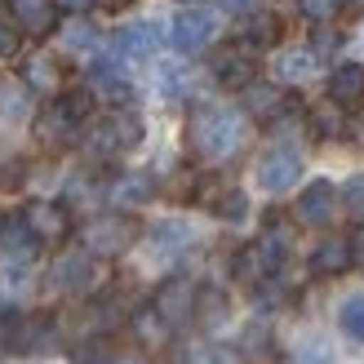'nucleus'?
<instances>
[{
    "label": "nucleus",
    "instance_id": "1",
    "mask_svg": "<svg viewBox=\"0 0 364 364\" xmlns=\"http://www.w3.org/2000/svg\"><path fill=\"white\" fill-rule=\"evenodd\" d=\"M245 120L231 107H200L191 116V147L205 160H231L245 147Z\"/></svg>",
    "mask_w": 364,
    "mask_h": 364
},
{
    "label": "nucleus",
    "instance_id": "2",
    "mask_svg": "<svg viewBox=\"0 0 364 364\" xmlns=\"http://www.w3.org/2000/svg\"><path fill=\"white\" fill-rule=\"evenodd\" d=\"M85 116H89V94H67V98H53L41 116H36V138L45 147H71L85 129Z\"/></svg>",
    "mask_w": 364,
    "mask_h": 364
},
{
    "label": "nucleus",
    "instance_id": "3",
    "mask_svg": "<svg viewBox=\"0 0 364 364\" xmlns=\"http://www.w3.org/2000/svg\"><path fill=\"white\" fill-rule=\"evenodd\" d=\"M138 142H142V120L134 112H112L107 120L89 124V134H85L89 156H98V160L116 156V151H129V147H138Z\"/></svg>",
    "mask_w": 364,
    "mask_h": 364
},
{
    "label": "nucleus",
    "instance_id": "4",
    "mask_svg": "<svg viewBox=\"0 0 364 364\" xmlns=\"http://www.w3.org/2000/svg\"><path fill=\"white\" fill-rule=\"evenodd\" d=\"M134 235H138V227H134L129 213H98L94 223L80 231V240L94 258H116V253H124L134 245Z\"/></svg>",
    "mask_w": 364,
    "mask_h": 364
},
{
    "label": "nucleus",
    "instance_id": "5",
    "mask_svg": "<svg viewBox=\"0 0 364 364\" xmlns=\"http://www.w3.org/2000/svg\"><path fill=\"white\" fill-rule=\"evenodd\" d=\"M94 280H98V267L89 249H71L49 267V289H58V294H89Z\"/></svg>",
    "mask_w": 364,
    "mask_h": 364
},
{
    "label": "nucleus",
    "instance_id": "6",
    "mask_svg": "<svg viewBox=\"0 0 364 364\" xmlns=\"http://www.w3.org/2000/svg\"><path fill=\"white\" fill-rule=\"evenodd\" d=\"M298 178H302V156L294 147H271L258 160V182H262V191H271V196L298 187Z\"/></svg>",
    "mask_w": 364,
    "mask_h": 364
},
{
    "label": "nucleus",
    "instance_id": "7",
    "mask_svg": "<svg viewBox=\"0 0 364 364\" xmlns=\"http://www.w3.org/2000/svg\"><path fill=\"white\" fill-rule=\"evenodd\" d=\"M218 36V18L209 14V9H182L178 18H173V27H169V41H173V49H182V53H200L209 41Z\"/></svg>",
    "mask_w": 364,
    "mask_h": 364
},
{
    "label": "nucleus",
    "instance_id": "8",
    "mask_svg": "<svg viewBox=\"0 0 364 364\" xmlns=\"http://www.w3.org/2000/svg\"><path fill=\"white\" fill-rule=\"evenodd\" d=\"M23 218H27V227L36 231L41 245H58V240L71 235V213H67V205H58V200H31L23 209Z\"/></svg>",
    "mask_w": 364,
    "mask_h": 364
},
{
    "label": "nucleus",
    "instance_id": "9",
    "mask_svg": "<svg viewBox=\"0 0 364 364\" xmlns=\"http://www.w3.org/2000/svg\"><path fill=\"white\" fill-rule=\"evenodd\" d=\"M196 302H200V294H196V284L187 276H173V280H165L156 289V311L165 316L173 329L187 324V320H196Z\"/></svg>",
    "mask_w": 364,
    "mask_h": 364
},
{
    "label": "nucleus",
    "instance_id": "10",
    "mask_svg": "<svg viewBox=\"0 0 364 364\" xmlns=\"http://www.w3.org/2000/svg\"><path fill=\"white\" fill-rule=\"evenodd\" d=\"M53 342H58V329H53L49 316H27V320H14L9 329V347L23 351V355H49Z\"/></svg>",
    "mask_w": 364,
    "mask_h": 364
},
{
    "label": "nucleus",
    "instance_id": "11",
    "mask_svg": "<svg viewBox=\"0 0 364 364\" xmlns=\"http://www.w3.org/2000/svg\"><path fill=\"white\" fill-rule=\"evenodd\" d=\"M333 209H338V187L333 182H311V187L298 196V205H294L298 223H306V227H324L333 218Z\"/></svg>",
    "mask_w": 364,
    "mask_h": 364
},
{
    "label": "nucleus",
    "instance_id": "12",
    "mask_svg": "<svg viewBox=\"0 0 364 364\" xmlns=\"http://www.w3.org/2000/svg\"><path fill=\"white\" fill-rule=\"evenodd\" d=\"M253 76H258V63H253V53L245 49H227L213 58V80L223 89H249Z\"/></svg>",
    "mask_w": 364,
    "mask_h": 364
},
{
    "label": "nucleus",
    "instance_id": "13",
    "mask_svg": "<svg viewBox=\"0 0 364 364\" xmlns=\"http://www.w3.org/2000/svg\"><path fill=\"white\" fill-rule=\"evenodd\" d=\"M151 240V253H165V258H178V253H187L196 245V231L187 223H178V218H165V223H156L147 231Z\"/></svg>",
    "mask_w": 364,
    "mask_h": 364
},
{
    "label": "nucleus",
    "instance_id": "14",
    "mask_svg": "<svg viewBox=\"0 0 364 364\" xmlns=\"http://www.w3.org/2000/svg\"><path fill=\"white\" fill-rule=\"evenodd\" d=\"M36 231L27 227V218L18 213V218H0V249H5V258L14 262H27L31 253H36Z\"/></svg>",
    "mask_w": 364,
    "mask_h": 364
},
{
    "label": "nucleus",
    "instance_id": "15",
    "mask_svg": "<svg viewBox=\"0 0 364 364\" xmlns=\"http://www.w3.org/2000/svg\"><path fill=\"white\" fill-rule=\"evenodd\" d=\"M329 98L338 107H360L364 102V67L360 63H342L329 71Z\"/></svg>",
    "mask_w": 364,
    "mask_h": 364
},
{
    "label": "nucleus",
    "instance_id": "16",
    "mask_svg": "<svg viewBox=\"0 0 364 364\" xmlns=\"http://www.w3.org/2000/svg\"><path fill=\"white\" fill-rule=\"evenodd\" d=\"M355 262V253H351V240H342V235H329V240H320L316 253H311V271L316 276H342Z\"/></svg>",
    "mask_w": 364,
    "mask_h": 364
},
{
    "label": "nucleus",
    "instance_id": "17",
    "mask_svg": "<svg viewBox=\"0 0 364 364\" xmlns=\"http://www.w3.org/2000/svg\"><path fill=\"white\" fill-rule=\"evenodd\" d=\"M14 18L27 36H49L58 18V0H14Z\"/></svg>",
    "mask_w": 364,
    "mask_h": 364
},
{
    "label": "nucleus",
    "instance_id": "18",
    "mask_svg": "<svg viewBox=\"0 0 364 364\" xmlns=\"http://www.w3.org/2000/svg\"><path fill=\"white\" fill-rule=\"evenodd\" d=\"M107 196H112L116 209H138V205H147L156 196V182L147 173H120L112 187H107Z\"/></svg>",
    "mask_w": 364,
    "mask_h": 364
},
{
    "label": "nucleus",
    "instance_id": "19",
    "mask_svg": "<svg viewBox=\"0 0 364 364\" xmlns=\"http://www.w3.org/2000/svg\"><path fill=\"white\" fill-rule=\"evenodd\" d=\"M129 329H134V338L142 342V347H165L169 333H173V324L160 316L156 302H151V306H138V311L129 316Z\"/></svg>",
    "mask_w": 364,
    "mask_h": 364
},
{
    "label": "nucleus",
    "instance_id": "20",
    "mask_svg": "<svg viewBox=\"0 0 364 364\" xmlns=\"http://www.w3.org/2000/svg\"><path fill=\"white\" fill-rule=\"evenodd\" d=\"M89 85H94V94L107 98L112 107H124V102H134V85L120 76V71L112 63H98L94 71H89Z\"/></svg>",
    "mask_w": 364,
    "mask_h": 364
},
{
    "label": "nucleus",
    "instance_id": "21",
    "mask_svg": "<svg viewBox=\"0 0 364 364\" xmlns=\"http://www.w3.org/2000/svg\"><path fill=\"white\" fill-rule=\"evenodd\" d=\"M245 107H249V116H258V120H276L284 112V94L276 85H258V80H253L245 89Z\"/></svg>",
    "mask_w": 364,
    "mask_h": 364
},
{
    "label": "nucleus",
    "instance_id": "22",
    "mask_svg": "<svg viewBox=\"0 0 364 364\" xmlns=\"http://www.w3.org/2000/svg\"><path fill=\"white\" fill-rule=\"evenodd\" d=\"M156 45H160V36H156V27H147V23L124 27V31L116 36V49L124 53V58H151Z\"/></svg>",
    "mask_w": 364,
    "mask_h": 364
},
{
    "label": "nucleus",
    "instance_id": "23",
    "mask_svg": "<svg viewBox=\"0 0 364 364\" xmlns=\"http://www.w3.org/2000/svg\"><path fill=\"white\" fill-rule=\"evenodd\" d=\"M338 324H342V333L364 342V294H351L347 302L338 306Z\"/></svg>",
    "mask_w": 364,
    "mask_h": 364
},
{
    "label": "nucleus",
    "instance_id": "24",
    "mask_svg": "<svg viewBox=\"0 0 364 364\" xmlns=\"http://www.w3.org/2000/svg\"><path fill=\"white\" fill-rule=\"evenodd\" d=\"M316 71V49H294V53H280V76L284 80H306Z\"/></svg>",
    "mask_w": 364,
    "mask_h": 364
},
{
    "label": "nucleus",
    "instance_id": "25",
    "mask_svg": "<svg viewBox=\"0 0 364 364\" xmlns=\"http://www.w3.org/2000/svg\"><path fill=\"white\" fill-rule=\"evenodd\" d=\"M71 364H116V351L102 338H85L71 347Z\"/></svg>",
    "mask_w": 364,
    "mask_h": 364
},
{
    "label": "nucleus",
    "instance_id": "26",
    "mask_svg": "<svg viewBox=\"0 0 364 364\" xmlns=\"http://www.w3.org/2000/svg\"><path fill=\"white\" fill-rule=\"evenodd\" d=\"M240 351H245L249 360H271V351H276V342H271L267 324H249V329H245V338H240Z\"/></svg>",
    "mask_w": 364,
    "mask_h": 364
},
{
    "label": "nucleus",
    "instance_id": "27",
    "mask_svg": "<svg viewBox=\"0 0 364 364\" xmlns=\"http://www.w3.org/2000/svg\"><path fill=\"white\" fill-rule=\"evenodd\" d=\"M213 213L223 218V223H240V218L249 213V200H245V191H223L213 200Z\"/></svg>",
    "mask_w": 364,
    "mask_h": 364
},
{
    "label": "nucleus",
    "instance_id": "28",
    "mask_svg": "<svg viewBox=\"0 0 364 364\" xmlns=\"http://www.w3.org/2000/svg\"><path fill=\"white\" fill-rule=\"evenodd\" d=\"M223 316H227L223 294H213V289H209V294H200V302H196V320H200V324H209V329H213Z\"/></svg>",
    "mask_w": 364,
    "mask_h": 364
},
{
    "label": "nucleus",
    "instance_id": "29",
    "mask_svg": "<svg viewBox=\"0 0 364 364\" xmlns=\"http://www.w3.org/2000/svg\"><path fill=\"white\" fill-rule=\"evenodd\" d=\"M298 9L311 18V23H329V18H338L347 9V0H298Z\"/></svg>",
    "mask_w": 364,
    "mask_h": 364
},
{
    "label": "nucleus",
    "instance_id": "30",
    "mask_svg": "<svg viewBox=\"0 0 364 364\" xmlns=\"http://www.w3.org/2000/svg\"><path fill=\"white\" fill-rule=\"evenodd\" d=\"M187 364H235V351L218 347V342H200V347H191Z\"/></svg>",
    "mask_w": 364,
    "mask_h": 364
},
{
    "label": "nucleus",
    "instance_id": "31",
    "mask_svg": "<svg viewBox=\"0 0 364 364\" xmlns=\"http://www.w3.org/2000/svg\"><path fill=\"white\" fill-rule=\"evenodd\" d=\"M23 76H27V85H36V89H53V85H58V71H53L49 58H31V63L23 67Z\"/></svg>",
    "mask_w": 364,
    "mask_h": 364
},
{
    "label": "nucleus",
    "instance_id": "32",
    "mask_svg": "<svg viewBox=\"0 0 364 364\" xmlns=\"http://www.w3.org/2000/svg\"><path fill=\"white\" fill-rule=\"evenodd\" d=\"M342 205H347L355 218H364V173L347 178V187H342Z\"/></svg>",
    "mask_w": 364,
    "mask_h": 364
},
{
    "label": "nucleus",
    "instance_id": "33",
    "mask_svg": "<svg viewBox=\"0 0 364 364\" xmlns=\"http://www.w3.org/2000/svg\"><path fill=\"white\" fill-rule=\"evenodd\" d=\"M160 89H165L169 98H178L182 89H187V76H182L178 67H165V71H160Z\"/></svg>",
    "mask_w": 364,
    "mask_h": 364
},
{
    "label": "nucleus",
    "instance_id": "34",
    "mask_svg": "<svg viewBox=\"0 0 364 364\" xmlns=\"http://www.w3.org/2000/svg\"><path fill=\"white\" fill-rule=\"evenodd\" d=\"M311 120H316V134H320V138H338V129H342L333 112H316Z\"/></svg>",
    "mask_w": 364,
    "mask_h": 364
},
{
    "label": "nucleus",
    "instance_id": "35",
    "mask_svg": "<svg viewBox=\"0 0 364 364\" xmlns=\"http://www.w3.org/2000/svg\"><path fill=\"white\" fill-rule=\"evenodd\" d=\"M14 53H18V31L0 18V58H14Z\"/></svg>",
    "mask_w": 364,
    "mask_h": 364
},
{
    "label": "nucleus",
    "instance_id": "36",
    "mask_svg": "<svg viewBox=\"0 0 364 364\" xmlns=\"http://www.w3.org/2000/svg\"><path fill=\"white\" fill-rule=\"evenodd\" d=\"M289 364H333V360H329V351H324V347H302Z\"/></svg>",
    "mask_w": 364,
    "mask_h": 364
},
{
    "label": "nucleus",
    "instance_id": "37",
    "mask_svg": "<svg viewBox=\"0 0 364 364\" xmlns=\"http://www.w3.org/2000/svg\"><path fill=\"white\" fill-rule=\"evenodd\" d=\"M94 0H58V9H67V14H85Z\"/></svg>",
    "mask_w": 364,
    "mask_h": 364
},
{
    "label": "nucleus",
    "instance_id": "38",
    "mask_svg": "<svg viewBox=\"0 0 364 364\" xmlns=\"http://www.w3.org/2000/svg\"><path fill=\"white\" fill-rule=\"evenodd\" d=\"M67 41H71V45H94V36H89L85 27H76V31H71V36H67Z\"/></svg>",
    "mask_w": 364,
    "mask_h": 364
},
{
    "label": "nucleus",
    "instance_id": "39",
    "mask_svg": "<svg viewBox=\"0 0 364 364\" xmlns=\"http://www.w3.org/2000/svg\"><path fill=\"white\" fill-rule=\"evenodd\" d=\"M223 9H231V14H245V9H253V0H223Z\"/></svg>",
    "mask_w": 364,
    "mask_h": 364
},
{
    "label": "nucleus",
    "instance_id": "40",
    "mask_svg": "<svg viewBox=\"0 0 364 364\" xmlns=\"http://www.w3.org/2000/svg\"><path fill=\"white\" fill-rule=\"evenodd\" d=\"M351 253H355V262L364 267V231H360V235H355V240H351Z\"/></svg>",
    "mask_w": 364,
    "mask_h": 364
},
{
    "label": "nucleus",
    "instance_id": "41",
    "mask_svg": "<svg viewBox=\"0 0 364 364\" xmlns=\"http://www.w3.org/2000/svg\"><path fill=\"white\" fill-rule=\"evenodd\" d=\"M102 9H124V5H134V0H98Z\"/></svg>",
    "mask_w": 364,
    "mask_h": 364
},
{
    "label": "nucleus",
    "instance_id": "42",
    "mask_svg": "<svg viewBox=\"0 0 364 364\" xmlns=\"http://www.w3.org/2000/svg\"><path fill=\"white\" fill-rule=\"evenodd\" d=\"M5 320H14V306H9L5 298H0V324H5Z\"/></svg>",
    "mask_w": 364,
    "mask_h": 364
},
{
    "label": "nucleus",
    "instance_id": "43",
    "mask_svg": "<svg viewBox=\"0 0 364 364\" xmlns=\"http://www.w3.org/2000/svg\"><path fill=\"white\" fill-rule=\"evenodd\" d=\"M116 364H142L138 355H116Z\"/></svg>",
    "mask_w": 364,
    "mask_h": 364
},
{
    "label": "nucleus",
    "instance_id": "44",
    "mask_svg": "<svg viewBox=\"0 0 364 364\" xmlns=\"http://www.w3.org/2000/svg\"><path fill=\"white\" fill-rule=\"evenodd\" d=\"M5 351H9V338H5V333H0V360H5Z\"/></svg>",
    "mask_w": 364,
    "mask_h": 364
}]
</instances>
